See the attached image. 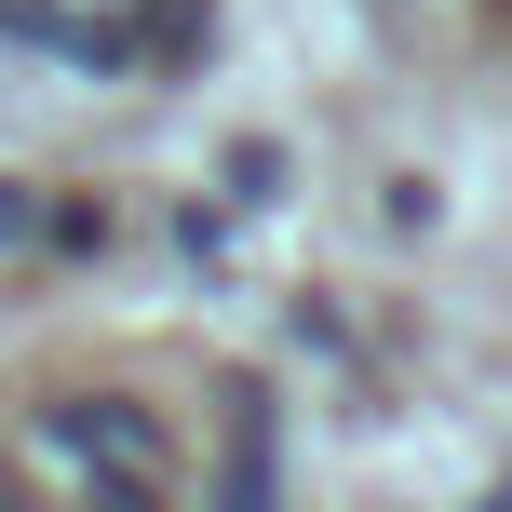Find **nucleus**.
<instances>
[{
    "instance_id": "f257e3e1",
    "label": "nucleus",
    "mask_w": 512,
    "mask_h": 512,
    "mask_svg": "<svg viewBox=\"0 0 512 512\" xmlns=\"http://www.w3.org/2000/svg\"><path fill=\"white\" fill-rule=\"evenodd\" d=\"M41 432H54V459H81L108 499H149V486H162V432H149L135 405H54Z\"/></svg>"
},
{
    "instance_id": "f03ea898",
    "label": "nucleus",
    "mask_w": 512,
    "mask_h": 512,
    "mask_svg": "<svg viewBox=\"0 0 512 512\" xmlns=\"http://www.w3.org/2000/svg\"><path fill=\"white\" fill-rule=\"evenodd\" d=\"M203 0H149V14H135V54H203Z\"/></svg>"
},
{
    "instance_id": "7ed1b4c3",
    "label": "nucleus",
    "mask_w": 512,
    "mask_h": 512,
    "mask_svg": "<svg viewBox=\"0 0 512 512\" xmlns=\"http://www.w3.org/2000/svg\"><path fill=\"white\" fill-rule=\"evenodd\" d=\"M27 230H41V203H27V189L0 176V243H27Z\"/></svg>"
}]
</instances>
